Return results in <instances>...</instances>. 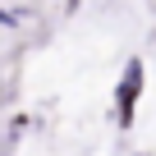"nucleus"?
<instances>
[{
	"label": "nucleus",
	"instance_id": "f257e3e1",
	"mask_svg": "<svg viewBox=\"0 0 156 156\" xmlns=\"http://www.w3.org/2000/svg\"><path fill=\"white\" fill-rule=\"evenodd\" d=\"M138 92H142V64L133 60V64L124 69V78H119V92H115V106H119V129H129V124H133V101H138Z\"/></svg>",
	"mask_w": 156,
	"mask_h": 156
}]
</instances>
